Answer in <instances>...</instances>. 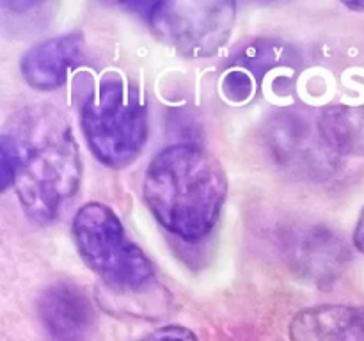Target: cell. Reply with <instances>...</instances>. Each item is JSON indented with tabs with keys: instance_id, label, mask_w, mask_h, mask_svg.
<instances>
[{
	"instance_id": "cell-1",
	"label": "cell",
	"mask_w": 364,
	"mask_h": 341,
	"mask_svg": "<svg viewBox=\"0 0 364 341\" xmlns=\"http://www.w3.org/2000/svg\"><path fill=\"white\" fill-rule=\"evenodd\" d=\"M82 163L66 117L50 105H31L7 121L0 137V188L14 187L36 222H50L78 190Z\"/></svg>"
},
{
	"instance_id": "cell-7",
	"label": "cell",
	"mask_w": 364,
	"mask_h": 341,
	"mask_svg": "<svg viewBox=\"0 0 364 341\" xmlns=\"http://www.w3.org/2000/svg\"><path fill=\"white\" fill-rule=\"evenodd\" d=\"M84 41L78 34L38 43L23 55L21 77L38 91H53L66 84L70 71L80 63Z\"/></svg>"
},
{
	"instance_id": "cell-15",
	"label": "cell",
	"mask_w": 364,
	"mask_h": 341,
	"mask_svg": "<svg viewBox=\"0 0 364 341\" xmlns=\"http://www.w3.org/2000/svg\"><path fill=\"white\" fill-rule=\"evenodd\" d=\"M345 6L352 11H364V0H355V2H345Z\"/></svg>"
},
{
	"instance_id": "cell-6",
	"label": "cell",
	"mask_w": 364,
	"mask_h": 341,
	"mask_svg": "<svg viewBox=\"0 0 364 341\" xmlns=\"http://www.w3.org/2000/svg\"><path fill=\"white\" fill-rule=\"evenodd\" d=\"M39 318L52 341H87L95 311L87 295L73 284H52L38 302Z\"/></svg>"
},
{
	"instance_id": "cell-5",
	"label": "cell",
	"mask_w": 364,
	"mask_h": 341,
	"mask_svg": "<svg viewBox=\"0 0 364 341\" xmlns=\"http://www.w3.org/2000/svg\"><path fill=\"white\" fill-rule=\"evenodd\" d=\"M235 16L237 4L230 0H167L146 11L156 38L194 59L215 55L226 45Z\"/></svg>"
},
{
	"instance_id": "cell-2",
	"label": "cell",
	"mask_w": 364,
	"mask_h": 341,
	"mask_svg": "<svg viewBox=\"0 0 364 341\" xmlns=\"http://www.w3.org/2000/svg\"><path fill=\"white\" fill-rule=\"evenodd\" d=\"M142 194L153 217L185 242L212 233L228 195V180L215 156L196 144H173L146 170Z\"/></svg>"
},
{
	"instance_id": "cell-13",
	"label": "cell",
	"mask_w": 364,
	"mask_h": 341,
	"mask_svg": "<svg viewBox=\"0 0 364 341\" xmlns=\"http://www.w3.org/2000/svg\"><path fill=\"white\" fill-rule=\"evenodd\" d=\"M139 341H199L191 329L183 325H164Z\"/></svg>"
},
{
	"instance_id": "cell-10",
	"label": "cell",
	"mask_w": 364,
	"mask_h": 341,
	"mask_svg": "<svg viewBox=\"0 0 364 341\" xmlns=\"http://www.w3.org/2000/svg\"><path fill=\"white\" fill-rule=\"evenodd\" d=\"M301 119L284 116L274 121L269 128V148L274 158L284 166L301 167L302 163L318 162L316 144Z\"/></svg>"
},
{
	"instance_id": "cell-9",
	"label": "cell",
	"mask_w": 364,
	"mask_h": 341,
	"mask_svg": "<svg viewBox=\"0 0 364 341\" xmlns=\"http://www.w3.org/2000/svg\"><path fill=\"white\" fill-rule=\"evenodd\" d=\"M323 144L336 155H364V107L334 105L318 117Z\"/></svg>"
},
{
	"instance_id": "cell-8",
	"label": "cell",
	"mask_w": 364,
	"mask_h": 341,
	"mask_svg": "<svg viewBox=\"0 0 364 341\" xmlns=\"http://www.w3.org/2000/svg\"><path fill=\"white\" fill-rule=\"evenodd\" d=\"M291 341H364V308L323 304L297 313Z\"/></svg>"
},
{
	"instance_id": "cell-12",
	"label": "cell",
	"mask_w": 364,
	"mask_h": 341,
	"mask_svg": "<svg viewBox=\"0 0 364 341\" xmlns=\"http://www.w3.org/2000/svg\"><path fill=\"white\" fill-rule=\"evenodd\" d=\"M284 57H287L284 46L272 41H255L231 59L230 67L244 75L258 89V84L265 77L267 71L283 63Z\"/></svg>"
},
{
	"instance_id": "cell-4",
	"label": "cell",
	"mask_w": 364,
	"mask_h": 341,
	"mask_svg": "<svg viewBox=\"0 0 364 341\" xmlns=\"http://www.w3.org/2000/svg\"><path fill=\"white\" fill-rule=\"evenodd\" d=\"M73 240L85 265L112 290L139 293L151 286L155 269L124 231L119 217L102 202H87L73 219Z\"/></svg>"
},
{
	"instance_id": "cell-3",
	"label": "cell",
	"mask_w": 364,
	"mask_h": 341,
	"mask_svg": "<svg viewBox=\"0 0 364 341\" xmlns=\"http://www.w3.org/2000/svg\"><path fill=\"white\" fill-rule=\"evenodd\" d=\"M82 78L78 112L89 149L107 167L130 166L148 139V116L141 94L117 71Z\"/></svg>"
},
{
	"instance_id": "cell-11",
	"label": "cell",
	"mask_w": 364,
	"mask_h": 341,
	"mask_svg": "<svg viewBox=\"0 0 364 341\" xmlns=\"http://www.w3.org/2000/svg\"><path fill=\"white\" fill-rule=\"evenodd\" d=\"M343 245L334 238L331 231L313 229L306 233L304 240L299 242L295 258L299 266L315 279H327L340 269L343 259Z\"/></svg>"
},
{
	"instance_id": "cell-14",
	"label": "cell",
	"mask_w": 364,
	"mask_h": 341,
	"mask_svg": "<svg viewBox=\"0 0 364 341\" xmlns=\"http://www.w3.org/2000/svg\"><path fill=\"white\" fill-rule=\"evenodd\" d=\"M354 244L355 247L364 254V210L359 217L358 224H355V231H354Z\"/></svg>"
}]
</instances>
